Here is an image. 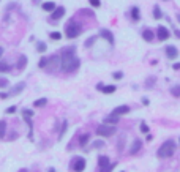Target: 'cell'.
Wrapping results in <instances>:
<instances>
[{
	"instance_id": "e575fe53",
	"label": "cell",
	"mask_w": 180,
	"mask_h": 172,
	"mask_svg": "<svg viewBox=\"0 0 180 172\" xmlns=\"http://www.w3.org/2000/svg\"><path fill=\"white\" fill-rule=\"evenodd\" d=\"M14 112H16V106H11L6 109V114H14Z\"/></svg>"
},
{
	"instance_id": "836d02e7",
	"label": "cell",
	"mask_w": 180,
	"mask_h": 172,
	"mask_svg": "<svg viewBox=\"0 0 180 172\" xmlns=\"http://www.w3.org/2000/svg\"><path fill=\"white\" fill-rule=\"evenodd\" d=\"M6 85H8V81L6 79H0V88H3Z\"/></svg>"
},
{
	"instance_id": "3957f363",
	"label": "cell",
	"mask_w": 180,
	"mask_h": 172,
	"mask_svg": "<svg viewBox=\"0 0 180 172\" xmlns=\"http://www.w3.org/2000/svg\"><path fill=\"white\" fill-rule=\"evenodd\" d=\"M81 25L78 24V22H74V21H71V22H68V25L65 27V35H66V38H76V37H79L81 35Z\"/></svg>"
},
{
	"instance_id": "9a60e30c",
	"label": "cell",
	"mask_w": 180,
	"mask_h": 172,
	"mask_svg": "<svg viewBox=\"0 0 180 172\" xmlns=\"http://www.w3.org/2000/svg\"><path fill=\"white\" fill-rule=\"evenodd\" d=\"M104 123L106 125H117L119 123V115H109V117H106V119H104Z\"/></svg>"
},
{
	"instance_id": "4316f807",
	"label": "cell",
	"mask_w": 180,
	"mask_h": 172,
	"mask_svg": "<svg viewBox=\"0 0 180 172\" xmlns=\"http://www.w3.org/2000/svg\"><path fill=\"white\" fill-rule=\"evenodd\" d=\"M141 131L144 133V134H147V133H149V126H147V123H145V122H141Z\"/></svg>"
},
{
	"instance_id": "4dcf8cb0",
	"label": "cell",
	"mask_w": 180,
	"mask_h": 172,
	"mask_svg": "<svg viewBox=\"0 0 180 172\" xmlns=\"http://www.w3.org/2000/svg\"><path fill=\"white\" fill-rule=\"evenodd\" d=\"M89 3H90L92 6H95V8H98V6L101 5V2H100V0H89Z\"/></svg>"
},
{
	"instance_id": "4fadbf2b",
	"label": "cell",
	"mask_w": 180,
	"mask_h": 172,
	"mask_svg": "<svg viewBox=\"0 0 180 172\" xmlns=\"http://www.w3.org/2000/svg\"><path fill=\"white\" fill-rule=\"evenodd\" d=\"M130 112V107L128 106H119V107H116L114 109V115H123V114H128Z\"/></svg>"
},
{
	"instance_id": "7bdbcfd3",
	"label": "cell",
	"mask_w": 180,
	"mask_h": 172,
	"mask_svg": "<svg viewBox=\"0 0 180 172\" xmlns=\"http://www.w3.org/2000/svg\"><path fill=\"white\" fill-rule=\"evenodd\" d=\"M25 170H27V169H22V170H21V172H25Z\"/></svg>"
},
{
	"instance_id": "2e32d148",
	"label": "cell",
	"mask_w": 180,
	"mask_h": 172,
	"mask_svg": "<svg viewBox=\"0 0 180 172\" xmlns=\"http://www.w3.org/2000/svg\"><path fill=\"white\" fill-rule=\"evenodd\" d=\"M55 8H57V6H55L54 2H44V3H43V10H44V11H51V13H52Z\"/></svg>"
},
{
	"instance_id": "5b68a950",
	"label": "cell",
	"mask_w": 180,
	"mask_h": 172,
	"mask_svg": "<svg viewBox=\"0 0 180 172\" xmlns=\"http://www.w3.org/2000/svg\"><path fill=\"white\" fill-rule=\"evenodd\" d=\"M156 37H158L160 41H166L169 38V30L166 29L164 25H160L158 29H156Z\"/></svg>"
},
{
	"instance_id": "7a4b0ae2",
	"label": "cell",
	"mask_w": 180,
	"mask_h": 172,
	"mask_svg": "<svg viewBox=\"0 0 180 172\" xmlns=\"http://www.w3.org/2000/svg\"><path fill=\"white\" fill-rule=\"evenodd\" d=\"M174 152H175V144L172 141H167V142H164L163 145L158 149L156 155L160 158H171V156L174 155Z\"/></svg>"
},
{
	"instance_id": "d4e9b609",
	"label": "cell",
	"mask_w": 180,
	"mask_h": 172,
	"mask_svg": "<svg viewBox=\"0 0 180 172\" xmlns=\"http://www.w3.org/2000/svg\"><path fill=\"white\" fill-rule=\"evenodd\" d=\"M0 71H2V73L9 71V65H8V63H5V62H0Z\"/></svg>"
},
{
	"instance_id": "e0dca14e",
	"label": "cell",
	"mask_w": 180,
	"mask_h": 172,
	"mask_svg": "<svg viewBox=\"0 0 180 172\" xmlns=\"http://www.w3.org/2000/svg\"><path fill=\"white\" fill-rule=\"evenodd\" d=\"M131 17H133V21H139V8L138 6H133L131 8Z\"/></svg>"
},
{
	"instance_id": "277c9868",
	"label": "cell",
	"mask_w": 180,
	"mask_h": 172,
	"mask_svg": "<svg viewBox=\"0 0 180 172\" xmlns=\"http://www.w3.org/2000/svg\"><path fill=\"white\" fill-rule=\"evenodd\" d=\"M114 133H116V128H114L112 125H106V123H103V125H100L98 128H97V134H98V136H103V138L112 136Z\"/></svg>"
},
{
	"instance_id": "f546056e",
	"label": "cell",
	"mask_w": 180,
	"mask_h": 172,
	"mask_svg": "<svg viewBox=\"0 0 180 172\" xmlns=\"http://www.w3.org/2000/svg\"><path fill=\"white\" fill-rule=\"evenodd\" d=\"M123 144H125V136H122L120 141H119V152H122V150H123Z\"/></svg>"
},
{
	"instance_id": "d6a6232c",
	"label": "cell",
	"mask_w": 180,
	"mask_h": 172,
	"mask_svg": "<svg viewBox=\"0 0 180 172\" xmlns=\"http://www.w3.org/2000/svg\"><path fill=\"white\" fill-rule=\"evenodd\" d=\"M112 77H114V79H122V77H123V73L117 71V73H114V74H112Z\"/></svg>"
},
{
	"instance_id": "484cf974",
	"label": "cell",
	"mask_w": 180,
	"mask_h": 172,
	"mask_svg": "<svg viewBox=\"0 0 180 172\" xmlns=\"http://www.w3.org/2000/svg\"><path fill=\"white\" fill-rule=\"evenodd\" d=\"M32 115H33V111H30V109H24L22 111V117H24V119H30Z\"/></svg>"
},
{
	"instance_id": "6da1fadb",
	"label": "cell",
	"mask_w": 180,
	"mask_h": 172,
	"mask_svg": "<svg viewBox=\"0 0 180 172\" xmlns=\"http://www.w3.org/2000/svg\"><path fill=\"white\" fill-rule=\"evenodd\" d=\"M81 65V62L79 59L76 57V54H74V49H66L63 52V56L60 57V68L63 71H66V73H73V71H76L79 68Z\"/></svg>"
},
{
	"instance_id": "d6986e66",
	"label": "cell",
	"mask_w": 180,
	"mask_h": 172,
	"mask_svg": "<svg viewBox=\"0 0 180 172\" xmlns=\"http://www.w3.org/2000/svg\"><path fill=\"white\" fill-rule=\"evenodd\" d=\"M46 104H47V99H46V98H40V99H36V101L33 103L35 107H43V106H46Z\"/></svg>"
},
{
	"instance_id": "ba28073f",
	"label": "cell",
	"mask_w": 180,
	"mask_h": 172,
	"mask_svg": "<svg viewBox=\"0 0 180 172\" xmlns=\"http://www.w3.org/2000/svg\"><path fill=\"white\" fill-rule=\"evenodd\" d=\"M166 56L167 59H175L178 56V51L175 46H166Z\"/></svg>"
},
{
	"instance_id": "f35d334b",
	"label": "cell",
	"mask_w": 180,
	"mask_h": 172,
	"mask_svg": "<svg viewBox=\"0 0 180 172\" xmlns=\"http://www.w3.org/2000/svg\"><path fill=\"white\" fill-rule=\"evenodd\" d=\"M172 68H174V70H180V63H174Z\"/></svg>"
},
{
	"instance_id": "1f68e13d",
	"label": "cell",
	"mask_w": 180,
	"mask_h": 172,
	"mask_svg": "<svg viewBox=\"0 0 180 172\" xmlns=\"http://www.w3.org/2000/svg\"><path fill=\"white\" fill-rule=\"evenodd\" d=\"M51 38H54V40H60L62 35H60L59 32H52V33H51Z\"/></svg>"
},
{
	"instance_id": "603a6c76",
	"label": "cell",
	"mask_w": 180,
	"mask_h": 172,
	"mask_svg": "<svg viewBox=\"0 0 180 172\" xmlns=\"http://www.w3.org/2000/svg\"><path fill=\"white\" fill-rule=\"evenodd\" d=\"M171 93H172V96L178 98V96H180V85H174V87H171Z\"/></svg>"
},
{
	"instance_id": "cb8c5ba5",
	"label": "cell",
	"mask_w": 180,
	"mask_h": 172,
	"mask_svg": "<svg viewBox=\"0 0 180 172\" xmlns=\"http://www.w3.org/2000/svg\"><path fill=\"white\" fill-rule=\"evenodd\" d=\"M87 142H89V134H82V136H81V139H79V144L84 147Z\"/></svg>"
},
{
	"instance_id": "ab89813d",
	"label": "cell",
	"mask_w": 180,
	"mask_h": 172,
	"mask_svg": "<svg viewBox=\"0 0 180 172\" xmlns=\"http://www.w3.org/2000/svg\"><path fill=\"white\" fill-rule=\"evenodd\" d=\"M0 98H8V93H0Z\"/></svg>"
},
{
	"instance_id": "8fae6325",
	"label": "cell",
	"mask_w": 180,
	"mask_h": 172,
	"mask_svg": "<svg viewBox=\"0 0 180 172\" xmlns=\"http://www.w3.org/2000/svg\"><path fill=\"white\" fill-rule=\"evenodd\" d=\"M141 145H142V142H141L139 139H136L134 142H133L131 149H130V155H136V153L141 150Z\"/></svg>"
},
{
	"instance_id": "f6af8a7d",
	"label": "cell",
	"mask_w": 180,
	"mask_h": 172,
	"mask_svg": "<svg viewBox=\"0 0 180 172\" xmlns=\"http://www.w3.org/2000/svg\"><path fill=\"white\" fill-rule=\"evenodd\" d=\"M177 19H178V21H180V16H177Z\"/></svg>"
},
{
	"instance_id": "f1b7e54d",
	"label": "cell",
	"mask_w": 180,
	"mask_h": 172,
	"mask_svg": "<svg viewBox=\"0 0 180 172\" xmlns=\"http://www.w3.org/2000/svg\"><path fill=\"white\" fill-rule=\"evenodd\" d=\"M46 65H47V59L43 57V59L40 60V63H38V66H40V68H46Z\"/></svg>"
},
{
	"instance_id": "44dd1931",
	"label": "cell",
	"mask_w": 180,
	"mask_h": 172,
	"mask_svg": "<svg viewBox=\"0 0 180 172\" xmlns=\"http://www.w3.org/2000/svg\"><path fill=\"white\" fill-rule=\"evenodd\" d=\"M116 85H104L103 87V93H114V92H116Z\"/></svg>"
},
{
	"instance_id": "30bf717a",
	"label": "cell",
	"mask_w": 180,
	"mask_h": 172,
	"mask_svg": "<svg viewBox=\"0 0 180 172\" xmlns=\"http://www.w3.org/2000/svg\"><path fill=\"white\" fill-rule=\"evenodd\" d=\"M24 88H25V82H19L17 85H14L11 90H9V95H17V93H21Z\"/></svg>"
},
{
	"instance_id": "ffe728a7",
	"label": "cell",
	"mask_w": 180,
	"mask_h": 172,
	"mask_svg": "<svg viewBox=\"0 0 180 172\" xmlns=\"http://www.w3.org/2000/svg\"><path fill=\"white\" fill-rule=\"evenodd\" d=\"M153 17H155V19H161V17H163V14H161V10H160L158 5L153 6Z\"/></svg>"
},
{
	"instance_id": "7c38bea8",
	"label": "cell",
	"mask_w": 180,
	"mask_h": 172,
	"mask_svg": "<svg viewBox=\"0 0 180 172\" xmlns=\"http://www.w3.org/2000/svg\"><path fill=\"white\" fill-rule=\"evenodd\" d=\"M100 35H101L103 38H106V40H108V43L111 44V46L114 44V35H112L109 30H101V32H100Z\"/></svg>"
},
{
	"instance_id": "52a82bcc",
	"label": "cell",
	"mask_w": 180,
	"mask_h": 172,
	"mask_svg": "<svg viewBox=\"0 0 180 172\" xmlns=\"http://www.w3.org/2000/svg\"><path fill=\"white\" fill-rule=\"evenodd\" d=\"M98 164H100L101 172H103V170H106V169H108V166H109V158H108V156H104V155L98 156Z\"/></svg>"
},
{
	"instance_id": "d590c367",
	"label": "cell",
	"mask_w": 180,
	"mask_h": 172,
	"mask_svg": "<svg viewBox=\"0 0 180 172\" xmlns=\"http://www.w3.org/2000/svg\"><path fill=\"white\" fill-rule=\"evenodd\" d=\"M116 164H117V163H112V164H109V166H108V169H106V170H103V172H111L114 167H116Z\"/></svg>"
},
{
	"instance_id": "8d00e7d4",
	"label": "cell",
	"mask_w": 180,
	"mask_h": 172,
	"mask_svg": "<svg viewBox=\"0 0 180 172\" xmlns=\"http://www.w3.org/2000/svg\"><path fill=\"white\" fill-rule=\"evenodd\" d=\"M103 87L104 84H97V90H100V92H103Z\"/></svg>"
},
{
	"instance_id": "5bb4252c",
	"label": "cell",
	"mask_w": 180,
	"mask_h": 172,
	"mask_svg": "<svg viewBox=\"0 0 180 172\" xmlns=\"http://www.w3.org/2000/svg\"><path fill=\"white\" fill-rule=\"evenodd\" d=\"M142 38H144L145 41H153V38H155V33H153V30H144L142 32Z\"/></svg>"
},
{
	"instance_id": "ac0fdd59",
	"label": "cell",
	"mask_w": 180,
	"mask_h": 172,
	"mask_svg": "<svg viewBox=\"0 0 180 172\" xmlns=\"http://www.w3.org/2000/svg\"><path fill=\"white\" fill-rule=\"evenodd\" d=\"M25 65H27V57L25 56H21V57H19V62H17V68L22 70Z\"/></svg>"
},
{
	"instance_id": "74e56055",
	"label": "cell",
	"mask_w": 180,
	"mask_h": 172,
	"mask_svg": "<svg viewBox=\"0 0 180 172\" xmlns=\"http://www.w3.org/2000/svg\"><path fill=\"white\" fill-rule=\"evenodd\" d=\"M93 40H95V38H90V40H87V41H85V46H90V44L93 43Z\"/></svg>"
},
{
	"instance_id": "8992f818",
	"label": "cell",
	"mask_w": 180,
	"mask_h": 172,
	"mask_svg": "<svg viewBox=\"0 0 180 172\" xmlns=\"http://www.w3.org/2000/svg\"><path fill=\"white\" fill-rule=\"evenodd\" d=\"M85 169V159L84 158H76L73 161V170L74 172H82Z\"/></svg>"
},
{
	"instance_id": "83f0119b",
	"label": "cell",
	"mask_w": 180,
	"mask_h": 172,
	"mask_svg": "<svg viewBox=\"0 0 180 172\" xmlns=\"http://www.w3.org/2000/svg\"><path fill=\"white\" fill-rule=\"evenodd\" d=\"M36 49L40 51V52H46V49H47V46L44 43H38V46H36Z\"/></svg>"
},
{
	"instance_id": "7402d4cb",
	"label": "cell",
	"mask_w": 180,
	"mask_h": 172,
	"mask_svg": "<svg viewBox=\"0 0 180 172\" xmlns=\"http://www.w3.org/2000/svg\"><path fill=\"white\" fill-rule=\"evenodd\" d=\"M6 133V122L5 120H0V138H3Z\"/></svg>"
},
{
	"instance_id": "ee69618b",
	"label": "cell",
	"mask_w": 180,
	"mask_h": 172,
	"mask_svg": "<svg viewBox=\"0 0 180 172\" xmlns=\"http://www.w3.org/2000/svg\"><path fill=\"white\" fill-rule=\"evenodd\" d=\"M49 172H55V170H54V169H51V170H49Z\"/></svg>"
},
{
	"instance_id": "b9f144b4",
	"label": "cell",
	"mask_w": 180,
	"mask_h": 172,
	"mask_svg": "<svg viewBox=\"0 0 180 172\" xmlns=\"http://www.w3.org/2000/svg\"><path fill=\"white\" fill-rule=\"evenodd\" d=\"M175 37H178V38H180V32H178V30L175 32Z\"/></svg>"
},
{
	"instance_id": "60d3db41",
	"label": "cell",
	"mask_w": 180,
	"mask_h": 172,
	"mask_svg": "<svg viewBox=\"0 0 180 172\" xmlns=\"http://www.w3.org/2000/svg\"><path fill=\"white\" fill-rule=\"evenodd\" d=\"M2 56H3V48L0 46V57H2Z\"/></svg>"
},
{
	"instance_id": "9c48e42d",
	"label": "cell",
	"mask_w": 180,
	"mask_h": 172,
	"mask_svg": "<svg viewBox=\"0 0 180 172\" xmlns=\"http://www.w3.org/2000/svg\"><path fill=\"white\" fill-rule=\"evenodd\" d=\"M63 14H65V8L63 6H57L55 10L52 11V16L51 17H52V19H60Z\"/></svg>"
}]
</instances>
